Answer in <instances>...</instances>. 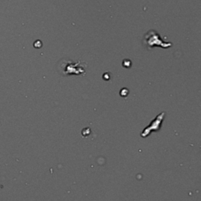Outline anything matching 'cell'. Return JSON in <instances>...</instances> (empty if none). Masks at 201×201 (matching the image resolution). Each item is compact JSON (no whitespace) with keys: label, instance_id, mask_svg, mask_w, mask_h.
I'll return each mask as SVG.
<instances>
[{"label":"cell","instance_id":"obj_1","mask_svg":"<svg viewBox=\"0 0 201 201\" xmlns=\"http://www.w3.org/2000/svg\"><path fill=\"white\" fill-rule=\"evenodd\" d=\"M61 68V74L64 76L68 75H80V74L85 73V68L83 66V64L79 63H74L70 62V61L67 62L63 61L62 66L60 67Z\"/></svg>","mask_w":201,"mask_h":201},{"label":"cell","instance_id":"obj_2","mask_svg":"<svg viewBox=\"0 0 201 201\" xmlns=\"http://www.w3.org/2000/svg\"><path fill=\"white\" fill-rule=\"evenodd\" d=\"M164 114H165V112H162L160 115H159L157 117L155 118V120L152 122L149 127H148L144 130L143 133H141V137H144L148 136V134L150 133V131H152V130H158L159 129V127H160L162 120H163V119L164 118Z\"/></svg>","mask_w":201,"mask_h":201}]
</instances>
